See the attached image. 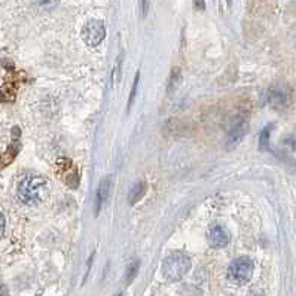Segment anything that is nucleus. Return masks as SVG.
<instances>
[{
    "mask_svg": "<svg viewBox=\"0 0 296 296\" xmlns=\"http://www.w3.org/2000/svg\"><path fill=\"white\" fill-rule=\"evenodd\" d=\"M46 179L37 174L24 176L17 186V198L26 205H37L46 195Z\"/></svg>",
    "mask_w": 296,
    "mask_h": 296,
    "instance_id": "obj_1",
    "label": "nucleus"
},
{
    "mask_svg": "<svg viewBox=\"0 0 296 296\" xmlns=\"http://www.w3.org/2000/svg\"><path fill=\"white\" fill-rule=\"evenodd\" d=\"M194 3H195L197 9H204L205 8V0H194Z\"/></svg>",
    "mask_w": 296,
    "mask_h": 296,
    "instance_id": "obj_16",
    "label": "nucleus"
},
{
    "mask_svg": "<svg viewBox=\"0 0 296 296\" xmlns=\"http://www.w3.org/2000/svg\"><path fill=\"white\" fill-rule=\"evenodd\" d=\"M137 269H138V262H134L132 265H130V266H128V274H127V280H131V278H134V275H135Z\"/></svg>",
    "mask_w": 296,
    "mask_h": 296,
    "instance_id": "obj_13",
    "label": "nucleus"
},
{
    "mask_svg": "<svg viewBox=\"0 0 296 296\" xmlns=\"http://www.w3.org/2000/svg\"><path fill=\"white\" fill-rule=\"evenodd\" d=\"M5 227H6V220H5L3 213L0 211V240H2V237H3V234H5Z\"/></svg>",
    "mask_w": 296,
    "mask_h": 296,
    "instance_id": "obj_15",
    "label": "nucleus"
},
{
    "mask_svg": "<svg viewBox=\"0 0 296 296\" xmlns=\"http://www.w3.org/2000/svg\"><path fill=\"white\" fill-rule=\"evenodd\" d=\"M208 241L213 247H225L230 241V232L220 224H214L208 230Z\"/></svg>",
    "mask_w": 296,
    "mask_h": 296,
    "instance_id": "obj_5",
    "label": "nucleus"
},
{
    "mask_svg": "<svg viewBox=\"0 0 296 296\" xmlns=\"http://www.w3.org/2000/svg\"><path fill=\"white\" fill-rule=\"evenodd\" d=\"M8 295V290L3 284H0V296H6Z\"/></svg>",
    "mask_w": 296,
    "mask_h": 296,
    "instance_id": "obj_17",
    "label": "nucleus"
},
{
    "mask_svg": "<svg viewBox=\"0 0 296 296\" xmlns=\"http://www.w3.org/2000/svg\"><path fill=\"white\" fill-rule=\"evenodd\" d=\"M189 268H191V258L182 252L171 253L170 256L165 258L164 263H163V272H164L165 278L173 280V281L183 278L185 274L189 271Z\"/></svg>",
    "mask_w": 296,
    "mask_h": 296,
    "instance_id": "obj_2",
    "label": "nucleus"
},
{
    "mask_svg": "<svg viewBox=\"0 0 296 296\" xmlns=\"http://www.w3.org/2000/svg\"><path fill=\"white\" fill-rule=\"evenodd\" d=\"M249 296H263L262 293H259V292H252Z\"/></svg>",
    "mask_w": 296,
    "mask_h": 296,
    "instance_id": "obj_18",
    "label": "nucleus"
},
{
    "mask_svg": "<svg viewBox=\"0 0 296 296\" xmlns=\"http://www.w3.org/2000/svg\"><path fill=\"white\" fill-rule=\"evenodd\" d=\"M121 75H122V55L116 58V63L113 66V71H112V87L115 88L121 79Z\"/></svg>",
    "mask_w": 296,
    "mask_h": 296,
    "instance_id": "obj_9",
    "label": "nucleus"
},
{
    "mask_svg": "<svg viewBox=\"0 0 296 296\" xmlns=\"http://www.w3.org/2000/svg\"><path fill=\"white\" fill-rule=\"evenodd\" d=\"M179 79H180V71H179V68H174L171 71V79H170V85H168V90L170 91L176 87V84L179 82Z\"/></svg>",
    "mask_w": 296,
    "mask_h": 296,
    "instance_id": "obj_11",
    "label": "nucleus"
},
{
    "mask_svg": "<svg viewBox=\"0 0 296 296\" xmlns=\"http://www.w3.org/2000/svg\"><path fill=\"white\" fill-rule=\"evenodd\" d=\"M140 3H141V14L143 17H146L149 11V0H140Z\"/></svg>",
    "mask_w": 296,
    "mask_h": 296,
    "instance_id": "obj_14",
    "label": "nucleus"
},
{
    "mask_svg": "<svg viewBox=\"0 0 296 296\" xmlns=\"http://www.w3.org/2000/svg\"><path fill=\"white\" fill-rule=\"evenodd\" d=\"M110 185H112V177H104L101 182H100L99 188H97V194H96V204H94V210H96V214L99 216L103 205L106 204L107 198H109V194H110Z\"/></svg>",
    "mask_w": 296,
    "mask_h": 296,
    "instance_id": "obj_6",
    "label": "nucleus"
},
{
    "mask_svg": "<svg viewBox=\"0 0 296 296\" xmlns=\"http://www.w3.org/2000/svg\"><path fill=\"white\" fill-rule=\"evenodd\" d=\"M144 192H146V183L144 182H140V183H137L135 186H132L131 192H130V202H137L140 198L144 195Z\"/></svg>",
    "mask_w": 296,
    "mask_h": 296,
    "instance_id": "obj_8",
    "label": "nucleus"
},
{
    "mask_svg": "<svg viewBox=\"0 0 296 296\" xmlns=\"http://www.w3.org/2000/svg\"><path fill=\"white\" fill-rule=\"evenodd\" d=\"M106 36V29L103 21L100 20H90L82 30V39L88 46H97L103 42Z\"/></svg>",
    "mask_w": 296,
    "mask_h": 296,
    "instance_id": "obj_4",
    "label": "nucleus"
},
{
    "mask_svg": "<svg viewBox=\"0 0 296 296\" xmlns=\"http://www.w3.org/2000/svg\"><path fill=\"white\" fill-rule=\"evenodd\" d=\"M247 130H249L247 121H243V119L237 121V122L231 127L230 131H228V135H227V144H228L230 147H234V146L246 135Z\"/></svg>",
    "mask_w": 296,
    "mask_h": 296,
    "instance_id": "obj_7",
    "label": "nucleus"
},
{
    "mask_svg": "<svg viewBox=\"0 0 296 296\" xmlns=\"http://www.w3.org/2000/svg\"><path fill=\"white\" fill-rule=\"evenodd\" d=\"M227 2H228V5H230V3H231V0H227Z\"/></svg>",
    "mask_w": 296,
    "mask_h": 296,
    "instance_id": "obj_19",
    "label": "nucleus"
},
{
    "mask_svg": "<svg viewBox=\"0 0 296 296\" xmlns=\"http://www.w3.org/2000/svg\"><path fill=\"white\" fill-rule=\"evenodd\" d=\"M269 131H271V128H265L262 134H261V149H268Z\"/></svg>",
    "mask_w": 296,
    "mask_h": 296,
    "instance_id": "obj_12",
    "label": "nucleus"
},
{
    "mask_svg": "<svg viewBox=\"0 0 296 296\" xmlns=\"http://www.w3.org/2000/svg\"><path fill=\"white\" fill-rule=\"evenodd\" d=\"M138 84H140V73L135 75V79H134V85L131 88V94L128 97V109L131 107V104L134 103V99H135V94H137V90H138Z\"/></svg>",
    "mask_w": 296,
    "mask_h": 296,
    "instance_id": "obj_10",
    "label": "nucleus"
},
{
    "mask_svg": "<svg viewBox=\"0 0 296 296\" xmlns=\"http://www.w3.org/2000/svg\"><path fill=\"white\" fill-rule=\"evenodd\" d=\"M253 272V262L249 258H238L232 261L228 268V277L235 284H244L250 280Z\"/></svg>",
    "mask_w": 296,
    "mask_h": 296,
    "instance_id": "obj_3",
    "label": "nucleus"
},
{
    "mask_svg": "<svg viewBox=\"0 0 296 296\" xmlns=\"http://www.w3.org/2000/svg\"><path fill=\"white\" fill-rule=\"evenodd\" d=\"M118 296H124V295H118Z\"/></svg>",
    "mask_w": 296,
    "mask_h": 296,
    "instance_id": "obj_20",
    "label": "nucleus"
}]
</instances>
